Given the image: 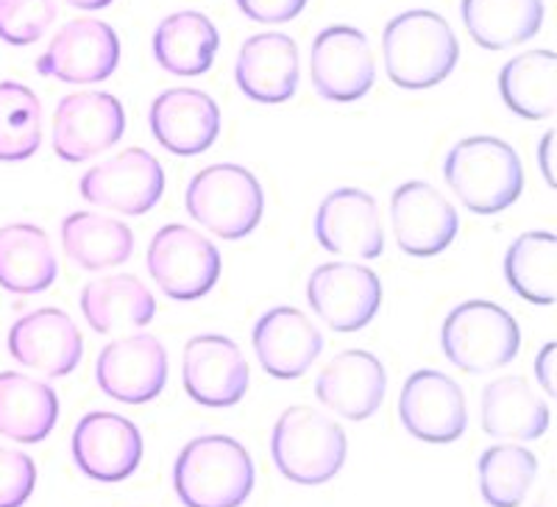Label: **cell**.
Listing matches in <instances>:
<instances>
[{
    "label": "cell",
    "mask_w": 557,
    "mask_h": 507,
    "mask_svg": "<svg viewBox=\"0 0 557 507\" xmlns=\"http://www.w3.org/2000/svg\"><path fill=\"white\" fill-rule=\"evenodd\" d=\"M310 82L323 101L355 103L376 82V59L366 34L355 26L318 32L310 48Z\"/></svg>",
    "instance_id": "9"
},
{
    "label": "cell",
    "mask_w": 557,
    "mask_h": 507,
    "mask_svg": "<svg viewBox=\"0 0 557 507\" xmlns=\"http://www.w3.org/2000/svg\"><path fill=\"white\" fill-rule=\"evenodd\" d=\"M126 132V112L112 92H73L57 103L51 146L59 159L78 165L117 146Z\"/></svg>",
    "instance_id": "10"
},
{
    "label": "cell",
    "mask_w": 557,
    "mask_h": 507,
    "mask_svg": "<svg viewBox=\"0 0 557 507\" xmlns=\"http://www.w3.org/2000/svg\"><path fill=\"white\" fill-rule=\"evenodd\" d=\"M246 355L226 335H196L184 343L182 382L193 401L212 410L240 405L248 394Z\"/></svg>",
    "instance_id": "17"
},
{
    "label": "cell",
    "mask_w": 557,
    "mask_h": 507,
    "mask_svg": "<svg viewBox=\"0 0 557 507\" xmlns=\"http://www.w3.org/2000/svg\"><path fill=\"white\" fill-rule=\"evenodd\" d=\"M446 187L474 215H499L524 190V165L510 143L499 137H466L444 159Z\"/></svg>",
    "instance_id": "1"
},
{
    "label": "cell",
    "mask_w": 557,
    "mask_h": 507,
    "mask_svg": "<svg viewBox=\"0 0 557 507\" xmlns=\"http://www.w3.org/2000/svg\"><path fill=\"white\" fill-rule=\"evenodd\" d=\"M348 455L346 430L323 410L287 407L271 432V457L278 474L298 485H323L341 474Z\"/></svg>",
    "instance_id": "4"
},
{
    "label": "cell",
    "mask_w": 557,
    "mask_h": 507,
    "mask_svg": "<svg viewBox=\"0 0 557 507\" xmlns=\"http://www.w3.org/2000/svg\"><path fill=\"white\" fill-rule=\"evenodd\" d=\"M385 73L401 89H430L446 82L460 59V42L437 12L410 9L382 32Z\"/></svg>",
    "instance_id": "2"
},
{
    "label": "cell",
    "mask_w": 557,
    "mask_h": 507,
    "mask_svg": "<svg viewBox=\"0 0 557 507\" xmlns=\"http://www.w3.org/2000/svg\"><path fill=\"white\" fill-rule=\"evenodd\" d=\"M57 0H0V39L34 45L57 20Z\"/></svg>",
    "instance_id": "35"
},
{
    "label": "cell",
    "mask_w": 557,
    "mask_h": 507,
    "mask_svg": "<svg viewBox=\"0 0 557 507\" xmlns=\"http://www.w3.org/2000/svg\"><path fill=\"white\" fill-rule=\"evenodd\" d=\"M37 489V463L0 444V507H23Z\"/></svg>",
    "instance_id": "36"
},
{
    "label": "cell",
    "mask_w": 557,
    "mask_h": 507,
    "mask_svg": "<svg viewBox=\"0 0 557 507\" xmlns=\"http://www.w3.org/2000/svg\"><path fill=\"white\" fill-rule=\"evenodd\" d=\"M301 64L298 45L287 34H253L243 42L235 62V82L253 103H285L296 96Z\"/></svg>",
    "instance_id": "23"
},
{
    "label": "cell",
    "mask_w": 557,
    "mask_h": 507,
    "mask_svg": "<svg viewBox=\"0 0 557 507\" xmlns=\"http://www.w3.org/2000/svg\"><path fill=\"white\" fill-rule=\"evenodd\" d=\"M399 421L416 441L455 444L469 430V405L462 387L444 371L421 368L407 376L399 394Z\"/></svg>",
    "instance_id": "14"
},
{
    "label": "cell",
    "mask_w": 557,
    "mask_h": 507,
    "mask_svg": "<svg viewBox=\"0 0 557 507\" xmlns=\"http://www.w3.org/2000/svg\"><path fill=\"white\" fill-rule=\"evenodd\" d=\"M121 64V39L98 17H76L64 23L37 59V71L64 84L107 82Z\"/></svg>",
    "instance_id": "13"
},
{
    "label": "cell",
    "mask_w": 557,
    "mask_h": 507,
    "mask_svg": "<svg viewBox=\"0 0 557 507\" xmlns=\"http://www.w3.org/2000/svg\"><path fill=\"white\" fill-rule=\"evenodd\" d=\"M535 507H555V491H552V485H546L544 491H541L539 502H535Z\"/></svg>",
    "instance_id": "41"
},
{
    "label": "cell",
    "mask_w": 557,
    "mask_h": 507,
    "mask_svg": "<svg viewBox=\"0 0 557 507\" xmlns=\"http://www.w3.org/2000/svg\"><path fill=\"white\" fill-rule=\"evenodd\" d=\"M73 460L96 482H123L143 463V435L121 412L92 410L73 430Z\"/></svg>",
    "instance_id": "18"
},
{
    "label": "cell",
    "mask_w": 557,
    "mask_h": 507,
    "mask_svg": "<svg viewBox=\"0 0 557 507\" xmlns=\"http://www.w3.org/2000/svg\"><path fill=\"white\" fill-rule=\"evenodd\" d=\"M539 457L519 444H496L480 455V494L491 507H521L539 477Z\"/></svg>",
    "instance_id": "33"
},
{
    "label": "cell",
    "mask_w": 557,
    "mask_h": 507,
    "mask_svg": "<svg viewBox=\"0 0 557 507\" xmlns=\"http://www.w3.org/2000/svg\"><path fill=\"white\" fill-rule=\"evenodd\" d=\"M441 351L462 374H491L519 357V321L485 298L462 301L441 324Z\"/></svg>",
    "instance_id": "6"
},
{
    "label": "cell",
    "mask_w": 557,
    "mask_h": 507,
    "mask_svg": "<svg viewBox=\"0 0 557 507\" xmlns=\"http://www.w3.org/2000/svg\"><path fill=\"white\" fill-rule=\"evenodd\" d=\"M42 146V103L26 84L0 82V162L32 159Z\"/></svg>",
    "instance_id": "34"
},
{
    "label": "cell",
    "mask_w": 557,
    "mask_h": 507,
    "mask_svg": "<svg viewBox=\"0 0 557 507\" xmlns=\"http://www.w3.org/2000/svg\"><path fill=\"white\" fill-rule=\"evenodd\" d=\"M151 48L162 71L171 76L196 78L203 76L215 62L221 34L207 14L184 9V12L168 14L159 23Z\"/></svg>",
    "instance_id": "26"
},
{
    "label": "cell",
    "mask_w": 557,
    "mask_h": 507,
    "mask_svg": "<svg viewBox=\"0 0 557 507\" xmlns=\"http://www.w3.org/2000/svg\"><path fill=\"white\" fill-rule=\"evenodd\" d=\"M385 366L366 349H346L335 355L315 380L318 401L346 421L371 419L385 401Z\"/></svg>",
    "instance_id": "20"
},
{
    "label": "cell",
    "mask_w": 557,
    "mask_h": 507,
    "mask_svg": "<svg viewBox=\"0 0 557 507\" xmlns=\"http://www.w3.org/2000/svg\"><path fill=\"white\" fill-rule=\"evenodd\" d=\"M96 382L103 396L121 405H148L168 385V349L148 332L117 337L98 355Z\"/></svg>",
    "instance_id": "12"
},
{
    "label": "cell",
    "mask_w": 557,
    "mask_h": 507,
    "mask_svg": "<svg viewBox=\"0 0 557 507\" xmlns=\"http://www.w3.org/2000/svg\"><path fill=\"white\" fill-rule=\"evenodd\" d=\"M78 193L98 210L146 215L165 193V171L146 148H126L89 168L78 182Z\"/></svg>",
    "instance_id": "8"
},
{
    "label": "cell",
    "mask_w": 557,
    "mask_h": 507,
    "mask_svg": "<svg viewBox=\"0 0 557 507\" xmlns=\"http://www.w3.org/2000/svg\"><path fill=\"white\" fill-rule=\"evenodd\" d=\"M544 0H462L460 17L471 39L485 51H507L544 26Z\"/></svg>",
    "instance_id": "30"
},
{
    "label": "cell",
    "mask_w": 557,
    "mask_h": 507,
    "mask_svg": "<svg viewBox=\"0 0 557 507\" xmlns=\"http://www.w3.org/2000/svg\"><path fill=\"white\" fill-rule=\"evenodd\" d=\"M552 140H555V132H546L544 137H541L539 168H541V173H544L546 184H549V187H555V176H552Z\"/></svg>",
    "instance_id": "39"
},
{
    "label": "cell",
    "mask_w": 557,
    "mask_h": 507,
    "mask_svg": "<svg viewBox=\"0 0 557 507\" xmlns=\"http://www.w3.org/2000/svg\"><path fill=\"white\" fill-rule=\"evenodd\" d=\"M62 248L70 262L84 271H109L132 260L134 232L103 212H73L62 221Z\"/></svg>",
    "instance_id": "29"
},
{
    "label": "cell",
    "mask_w": 557,
    "mask_h": 507,
    "mask_svg": "<svg viewBox=\"0 0 557 507\" xmlns=\"http://www.w3.org/2000/svg\"><path fill=\"white\" fill-rule=\"evenodd\" d=\"M9 355L20 366L59 380L73 374L84 357V337L76 321L59 307L26 312L9 330Z\"/></svg>",
    "instance_id": "19"
},
{
    "label": "cell",
    "mask_w": 557,
    "mask_h": 507,
    "mask_svg": "<svg viewBox=\"0 0 557 507\" xmlns=\"http://www.w3.org/2000/svg\"><path fill=\"white\" fill-rule=\"evenodd\" d=\"M59 421V396L48 382L20 371H0V435L39 444Z\"/></svg>",
    "instance_id": "28"
},
{
    "label": "cell",
    "mask_w": 557,
    "mask_h": 507,
    "mask_svg": "<svg viewBox=\"0 0 557 507\" xmlns=\"http://www.w3.org/2000/svg\"><path fill=\"white\" fill-rule=\"evenodd\" d=\"M146 265L157 287L173 301H196L218 285L221 251L207 235L184 223H165L151 237Z\"/></svg>",
    "instance_id": "7"
},
{
    "label": "cell",
    "mask_w": 557,
    "mask_h": 507,
    "mask_svg": "<svg viewBox=\"0 0 557 507\" xmlns=\"http://www.w3.org/2000/svg\"><path fill=\"white\" fill-rule=\"evenodd\" d=\"M59 276V262L48 232L34 223L0 228V287L17 296H37Z\"/></svg>",
    "instance_id": "27"
},
{
    "label": "cell",
    "mask_w": 557,
    "mask_h": 507,
    "mask_svg": "<svg viewBox=\"0 0 557 507\" xmlns=\"http://www.w3.org/2000/svg\"><path fill=\"white\" fill-rule=\"evenodd\" d=\"M253 480L251 455L228 435L193 437L173 463V489L184 507H243Z\"/></svg>",
    "instance_id": "3"
},
{
    "label": "cell",
    "mask_w": 557,
    "mask_h": 507,
    "mask_svg": "<svg viewBox=\"0 0 557 507\" xmlns=\"http://www.w3.org/2000/svg\"><path fill=\"white\" fill-rule=\"evenodd\" d=\"M505 107L524 121H546L557 107V57L552 51H527L507 59L499 73Z\"/></svg>",
    "instance_id": "31"
},
{
    "label": "cell",
    "mask_w": 557,
    "mask_h": 507,
    "mask_svg": "<svg viewBox=\"0 0 557 507\" xmlns=\"http://www.w3.org/2000/svg\"><path fill=\"white\" fill-rule=\"evenodd\" d=\"M148 126L165 151L198 157L209 151L221 134V107L201 89L173 87L153 98Z\"/></svg>",
    "instance_id": "21"
},
{
    "label": "cell",
    "mask_w": 557,
    "mask_h": 507,
    "mask_svg": "<svg viewBox=\"0 0 557 507\" xmlns=\"http://www.w3.org/2000/svg\"><path fill=\"white\" fill-rule=\"evenodd\" d=\"M507 287L530 305H555L557 237L552 232H524L505 253Z\"/></svg>",
    "instance_id": "32"
},
{
    "label": "cell",
    "mask_w": 557,
    "mask_h": 507,
    "mask_svg": "<svg viewBox=\"0 0 557 507\" xmlns=\"http://www.w3.org/2000/svg\"><path fill=\"white\" fill-rule=\"evenodd\" d=\"M64 3L78 12H101V9L112 7V0H64Z\"/></svg>",
    "instance_id": "40"
},
{
    "label": "cell",
    "mask_w": 557,
    "mask_h": 507,
    "mask_svg": "<svg viewBox=\"0 0 557 507\" xmlns=\"http://www.w3.org/2000/svg\"><path fill=\"white\" fill-rule=\"evenodd\" d=\"M184 210L221 240H243L265 215V190L248 168L221 162L190 178L184 190Z\"/></svg>",
    "instance_id": "5"
},
{
    "label": "cell",
    "mask_w": 557,
    "mask_h": 507,
    "mask_svg": "<svg viewBox=\"0 0 557 507\" xmlns=\"http://www.w3.org/2000/svg\"><path fill=\"white\" fill-rule=\"evenodd\" d=\"M310 0H237V7L246 17L257 20V23H268V26H278V23H290L293 17L305 12Z\"/></svg>",
    "instance_id": "37"
},
{
    "label": "cell",
    "mask_w": 557,
    "mask_h": 507,
    "mask_svg": "<svg viewBox=\"0 0 557 507\" xmlns=\"http://www.w3.org/2000/svg\"><path fill=\"white\" fill-rule=\"evenodd\" d=\"M391 228L407 257H437L455 243L460 215L455 203L430 182L399 184L391 196Z\"/></svg>",
    "instance_id": "15"
},
{
    "label": "cell",
    "mask_w": 557,
    "mask_h": 507,
    "mask_svg": "<svg viewBox=\"0 0 557 507\" xmlns=\"http://www.w3.org/2000/svg\"><path fill=\"white\" fill-rule=\"evenodd\" d=\"M253 355L273 380H298L323 351V335L298 307H273L253 324Z\"/></svg>",
    "instance_id": "22"
},
{
    "label": "cell",
    "mask_w": 557,
    "mask_h": 507,
    "mask_svg": "<svg viewBox=\"0 0 557 507\" xmlns=\"http://www.w3.org/2000/svg\"><path fill=\"white\" fill-rule=\"evenodd\" d=\"M555 343L546 341L544 346H541V351L535 355V380H539V385L544 387L546 396H555L557 387H555V376H552V368H555Z\"/></svg>",
    "instance_id": "38"
},
{
    "label": "cell",
    "mask_w": 557,
    "mask_h": 507,
    "mask_svg": "<svg viewBox=\"0 0 557 507\" xmlns=\"http://www.w3.org/2000/svg\"><path fill=\"white\" fill-rule=\"evenodd\" d=\"M307 301L332 332H357L382 307V280L360 262H323L307 280Z\"/></svg>",
    "instance_id": "11"
},
{
    "label": "cell",
    "mask_w": 557,
    "mask_h": 507,
    "mask_svg": "<svg viewBox=\"0 0 557 507\" xmlns=\"http://www.w3.org/2000/svg\"><path fill=\"white\" fill-rule=\"evenodd\" d=\"M315 240L348 260H376L385 253L380 203L360 187H337L318 203Z\"/></svg>",
    "instance_id": "16"
},
{
    "label": "cell",
    "mask_w": 557,
    "mask_h": 507,
    "mask_svg": "<svg viewBox=\"0 0 557 507\" xmlns=\"http://www.w3.org/2000/svg\"><path fill=\"white\" fill-rule=\"evenodd\" d=\"M82 316L98 335L117 330H143L157 318V298L134 273H114L87 282L78 296Z\"/></svg>",
    "instance_id": "25"
},
{
    "label": "cell",
    "mask_w": 557,
    "mask_h": 507,
    "mask_svg": "<svg viewBox=\"0 0 557 507\" xmlns=\"http://www.w3.org/2000/svg\"><path fill=\"white\" fill-rule=\"evenodd\" d=\"M480 419L485 435L499 441H539L549 430V405L519 374H507L482 387Z\"/></svg>",
    "instance_id": "24"
}]
</instances>
